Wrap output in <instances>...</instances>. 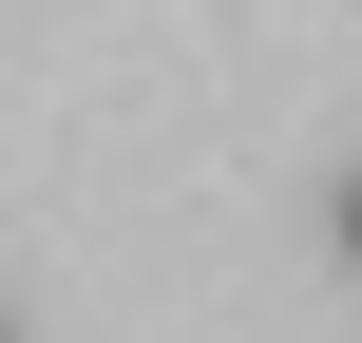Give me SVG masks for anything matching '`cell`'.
<instances>
[{
	"label": "cell",
	"mask_w": 362,
	"mask_h": 343,
	"mask_svg": "<svg viewBox=\"0 0 362 343\" xmlns=\"http://www.w3.org/2000/svg\"><path fill=\"white\" fill-rule=\"evenodd\" d=\"M344 267H362V172H344Z\"/></svg>",
	"instance_id": "obj_1"
}]
</instances>
